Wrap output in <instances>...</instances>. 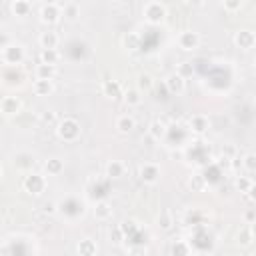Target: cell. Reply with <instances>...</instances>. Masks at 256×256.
<instances>
[{"mask_svg": "<svg viewBox=\"0 0 256 256\" xmlns=\"http://www.w3.org/2000/svg\"><path fill=\"white\" fill-rule=\"evenodd\" d=\"M142 92L138 90V88H128V90H124V102L128 104V106H138L140 102H142V96H140Z\"/></svg>", "mask_w": 256, "mask_h": 256, "instance_id": "d4e9b609", "label": "cell"}, {"mask_svg": "<svg viewBox=\"0 0 256 256\" xmlns=\"http://www.w3.org/2000/svg\"><path fill=\"white\" fill-rule=\"evenodd\" d=\"M124 48L130 50V52H136L140 48V36L136 34V32H128V34L124 36Z\"/></svg>", "mask_w": 256, "mask_h": 256, "instance_id": "484cf974", "label": "cell"}, {"mask_svg": "<svg viewBox=\"0 0 256 256\" xmlns=\"http://www.w3.org/2000/svg\"><path fill=\"white\" fill-rule=\"evenodd\" d=\"M188 126H190V130L194 134H204L210 128V120L204 114H192L190 120H188Z\"/></svg>", "mask_w": 256, "mask_h": 256, "instance_id": "8fae6325", "label": "cell"}, {"mask_svg": "<svg viewBox=\"0 0 256 256\" xmlns=\"http://www.w3.org/2000/svg\"><path fill=\"white\" fill-rule=\"evenodd\" d=\"M62 16V4L60 2H46L40 8V22L42 24H56Z\"/></svg>", "mask_w": 256, "mask_h": 256, "instance_id": "5b68a950", "label": "cell"}, {"mask_svg": "<svg viewBox=\"0 0 256 256\" xmlns=\"http://www.w3.org/2000/svg\"><path fill=\"white\" fill-rule=\"evenodd\" d=\"M60 4H62V16L66 20L74 22L80 16V6L76 2H60Z\"/></svg>", "mask_w": 256, "mask_h": 256, "instance_id": "7402d4cb", "label": "cell"}, {"mask_svg": "<svg viewBox=\"0 0 256 256\" xmlns=\"http://www.w3.org/2000/svg\"><path fill=\"white\" fill-rule=\"evenodd\" d=\"M242 166H244L248 172H256V152L244 154V158H242Z\"/></svg>", "mask_w": 256, "mask_h": 256, "instance_id": "1f68e13d", "label": "cell"}, {"mask_svg": "<svg viewBox=\"0 0 256 256\" xmlns=\"http://www.w3.org/2000/svg\"><path fill=\"white\" fill-rule=\"evenodd\" d=\"M58 60H60L58 50H40V62L42 64H52V66H56Z\"/></svg>", "mask_w": 256, "mask_h": 256, "instance_id": "83f0119b", "label": "cell"}, {"mask_svg": "<svg viewBox=\"0 0 256 256\" xmlns=\"http://www.w3.org/2000/svg\"><path fill=\"white\" fill-rule=\"evenodd\" d=\"M220 6L226 10V12H238L242 8V2H240V0H224Z\"/></svg>", "mask_w": 256, "mask_h": 256, "instance_id": "e575fe53", "label": "cell"}, {"mask_svg": "<svg viewBox=\"0 0 256 256\" xmlns=\"http://www.w3.org/2000/svg\"><path fill=\"white\" fill-rule=\"evenodd\" d=\"M160 174H162V170H160V166L156 162H144L138 168V176L146 184H156L160 180Z\"/></svg>", "mask_w": 256, "mask_h": 256, "instance_id": "ba28073f", "label": "cell"}, {"mask_svg": "<svg viewBox=\"0 0 256 256\" xmlns=\"http://www.w3.org/2000/svg\"><path fill=\"white\" fill-rule=\"evenodd\" d=\"M176 42H178V46L182 50L192 52V50H196L200 46V34L194 32V30H182L178 34V38H176Z\"/></svg>", "mask_w": 256, "mask_h": 256, "instance_id": "8992f818", "label": "cell"}, {"mask_svg": "<svg viewBox=\"0 0 256 256\" xmlns=\"http://www.w3.org/2000/svg\"><path fill=\"white\" fill-rule=\"evenodd\" d=\"M234 186H236L238 192H248L250 186H252V180H250L248 176H238V178L234 180Z\"/></svg>", "mask_w": 256, "mask_h": 256, "instance_id": "d6a6232c", "label": "cell"}, {"mask_svg": "<svg viewBox=\"0 0 256 256\" xmlns=\"http://www.w3.org/2000/svg\"><path fill=\"white\" fill-rule=\"evenodd\" d=\"M248 228H250V234L256 238V220H254V222H250V226H248Z\"/></svg>", "mask_w": 256, "mask_h": 256, "instance_id": "7bdbcfd3", "label": "cell"}, {"mask_svg": "<svg viewBox=\"0 0 256 256\" xmlns=\"http://www.w3.org/2000/svg\"><path fill=\"white\" fill-rule=\"evenodd\" d=\"M142 16L148 24H162L164 18H166V6L162 2H154V0H150V2H146L142 6Z\"/></svg>", "mask_w": 256, "mask_h": 256, "instance_id": "7a4b0ae2", "label": "cell"}, {"mask_svg": "<svg viewBox=\"0 0 256 256\" xmlns=\"http://www.w3.org/2000/svg\"><path fill=\"white\" fill-rule=\"evenodd\" d=\"M44 170L50 174V176H58L62 170H64V160H60V158H48L46 162H44Z\"/></svg>", "mask_w": 256, "mask_h": 256, "instance_id": "cb8c5ba5", "label": "cell"}, {"mask_svg": "<svg viewBox=\"0 0 256 256\" xmlns=\"http://www.w3.org/2000/svg\"><path fill=\"white\" fill-rule=\"evenodd\" d=\"M234 44H236L240 50H252V48L256 46V32H254V30H248V28L236 30V32H234Z\"/></svg>", "mask_w": 256, "mask_h": 256, "instance_id": "52a82bcc", "label": "cell"}, {"mask_svg": "<svg viewBox=\"0 0 256 256\" xmlns=\"http://www.w3.org/2000/svg\"><path fill=\"white\" fill-rule=\"evenodd\" d=\"M254 64H256V62H254Z\"/></svg>", "mask_w": 256, "mask_h": 256, "instance_id": "ee69618b", "label": "cell"}, {"mask_svg": "<svg viewBox=\"0 0 256 256\" xmlns=\"http://www.w3.org/2000/svg\"><path fill=\"white\" fill-rule=\"evenodd\" d=\"M164 84H166V88H168V92L170 94H182L184 90H186V80H184V76L180 74V72H172V74H168L166 76V80H164Z\"/></svg>", "mask_w": 256, "mask_h": 256, "instance_id": "30bf717a", "label": "cell"}, {"mask_svg": "<svg viewBox=\"0 0 256 256\" xmlns=\"http://www.w3.org/2000/svg\"><path fill=\"white\" fill-rule=\"evenodd\" d=\"M34 166V156L28 154V152H20L14 156V168L18 170H30Z\"/></svg>", "mask_w": 256, "mask_h": 256, "instance_id": "e0dca14e", "label": "cell"}, {"mask_svg": "<svg viewBox=\"0 0 256 256\" xmlns=\"http://www.w3.org/2000/svg\"><path fill=\"white\" fill-rule=\"evenodd\" d=\"M30 10H32V4L28 0H12L10 2V12L14 16H28Z\"/></svg>", "mask_w": 256, "mask_h": 256, "instance_id": "d6986e66", "label": "cell"}, {"mask_svg": "<svg viewBox=\"0 0 256 256\" xmlns=\"http://www.w3.org/2000/svg\"><path fill=\"white\" fill-rule=\"evenodd\" d=\"M222 154H224V160H232L236 156V146L230 144V142H226V144L222 146Z\"/></svg>", "mask_w": 256, "mask_h": 256, "instance_id": "74e56055", "label": "cell"}, {"mask_svg": "<svg viewBox=\"0 0 256 256\" xmlns=\"http://www.w3.org/2000/svg\"><path fill=\"white\" fill-rule=\"evenodd\" d=\"M170 254L172 256H190V246L184 240H176L170 248Z\"/></svg>", "mask_w": 256, "mask_h": 256, "instance_id": "f1b7e54d", "label": "cell"}, {"mask_svg": "<svg viewBox=\"0 0 256 256\" xmlns=\"http://www.w3.org/2000/svg\"><path fill=\"white\" fill-rule=\"evenodd\" d=\"M32 90H34L36 96H48L54 92V80H34Z\"/></svg>", "mask_w": 256, "mask_h": 256, "instance_id": "ffe728a7", "label": "cell"}, {"mask_svg": "<svg viewBox=\"0 0 256 256\" xmlns=\"http://www.w3.org/2000/svg\"><path fill=\"white\" fill-rule=\"evenodd\" d=\"M76 250H78L80 256H96V254H98V244H96L92 238H82L78 242Z\"/></svg>", "mask_w": 256, "mask_h": 256, "instance_id": "2e32d148", "label": "cell"}, {"mask_svg": "<svg viewBox=\"0 0 256 256\" xmlns=\"http://www.w3.org/2000/svg\"><path fill=\"white\" fill-rule=\"evenodd\" d=\"M42 212H44V214H56V212H58V204L52 202V200H50V202H44V204H42Z\"/></svg>", "mask_w": 256, "mask_h": 256, "instance_id": "ab89813d", "label": "cell"}, {"mask_svg": "<svg viewBox=\"0 0 256 256\" xmlns=\"http://www.w3.org/2000/svg\"><path fill=\"white\" fill-rule=\"evenodd\" d=\"M252 240H254V236L250 234V228H242V230L238 232V244H240V246H250Z\"/></svg>", "mask_w": 256, "mask_h": 256, "instance_id": "836d02e7", "label": "cell"}, {"mask_svg": "<svg viewBox=\"0 0 256 256\" xmlns=\"http://www.w3.org/2000/svg\"><path fill=\"white\" fill-rule=\"evenodd\" d=\"M56 76V66L52 64H38L36 66V80H52Z\"/></svg>", "mask_w": 256, "mask_h": 256, "instance_id": "603a6c76", "label": "cell"}, {"mask_svg": "<svg viewBox=\"0 0 256 256\" xmlns=\"http://www.w3.org/2000/svg\"><path fill=\"white\" fill-rule=\"evenodd\" d=\"M168 132V126L164 120H160V118H154L150 124H148V134L154 138V140H160V138H164Z\"/></svg>", "mask_w": 256, "mask_h": 256, "instance_id": "4fadbf2b", "label": "cell"}, {"mask_svg": "<svg viewBox=\"0 0 256 256\" xmlns=\"http://www.w3.org/2000/svg\"><path fill=\"white\" fill-rule=\"evenodd\" d=\"M158 224H160V228H162V230H170V228H172V224H174L172 214H170L168 210H164L162 214L158 216Z\"/></svg>", "mask_w": 256, "mask_h": 256, "instance_id": "4dcf8cb0", "label": "cell"}, {"mask_svg": "<svg viewBox=\"0 0 256 256\" xmlns=\"http://www.w3.org/2000/svg\"><path fill=\"white\" fill-rule=\"evenodd\" d=\"M24 56H26L24 46H22V44H16V42L4 44L2 50H0V58H2V62L8 64V66H14V64H22V62H24Z\"/></svg>", "mask_w": 256, "mask_h": 256, "instance_id": "3957f363", "label": "cell"}, {"mask_svg": "<svg viewBox=\"0 0 256 256\" xmlns=\"http://www.w3.org/2000/svg\"><path fill=\"white\" fill-rule=\"evenodd\" d=\"M22 110V102L18 96H4L2 100H0V112L6 118H12V116H18Z\"/></svg>", "mask_w": 256, "mask_h": 256, "instance_id": "9c48e42d", "label": "cell"}, {"mask_svg": "<svg viewBox=\"0 0 256 256\" xmlns=\"http://www.w3.org/2000/svg\"><path fill=\"white\" fill-rule=\"evenodd\" d=\"M246 196L256 204V182H252V186H250V190L246 192Z\"/></svg>", "mask_w": 256, "mask_h": 256, "instance_id": "b9f144b4", "label": "cell"}, {"mask_svg": "<svg viewBox=\"0 0 256 256\" xmlns=\"http://www.w3.org/2000/svg\"><path fill=\"white\" fill-rule=\"evenodd\" d=\"M134 128H136V120L132 114H122L116 118V130L120 134H130Z\"/></svg>", "mask_w": 256, "mask_h": 256, "instance_id": "7c38bea8", "label": "cell"}, {"mask_svg": "<svg viewBox=\"0 0 256 256\" xmlns=\"http://www.w3.org/2000/svg\"><path fill=\"white\" fill-rule=\"evenodd\" d=\"M120 228H122V232H124V234H128V232L136 230V222H134V220H124V222L120 224Z\"/></svg>", "mask_w": 256, "mask_h": 256, "instance_id": "f35d334b", "label": "cell"}, {"mask_svg": "<svg viewBox=\"0 0 256 256\" xmlns=\"http://www.w3.org/2000/svg\"><path fill=\"white\" fill-rule=\"evenodd\" d=\"M152 86H154V78H152L148 72L138 74V78H136V88H138L140 92H148Z\"/></svg>", "mask_w": 256, "mask_h": 256, "instance_id": "4316f807", "label": "cell"}, {"mask_svg": "<svg viewBox=\"0 0 256 256\" xmlns=\"http://www.w3.org/2000/svg\"><path fill=\"white\" fill-rule=\"evenodd\" d=\"M38 44H40L42 50H56L58 34H56V32H52V30H46V32H42V34L38 36Z\"/></svg>", "mask_w": 256, "mask_h": 256, "instance_id": "5bb4252c", "label": "cell"}, {"mask_svg": "<svg viewBox=\"0 0 256 256\" xmlns=\"http://www.w3.org/2000/svg\"><path fill=\"white\" fill-rule=\"evenodd\" d=\"M22 188L28 192V194H34V196H40L42 192L46 190V178L40 176V174H26L24 180H22Z\"/></svg>", "mask_w": 256, "mask_h": 256, "instance_id": "277c9868", "label": "cell"}, {"mask_svg": "<svg viewBox=\"0 0 256 256\" xmlns=\"http://www.w3.org/2000/svg\"><path fill=\"white\" fill-rule=\"evenodd\" d=\"M80 122L76 120V118H72V116H64L58 124H56V136L60 138V140H64V142H74V140H78V136H80Z\"/></svg>", "mask_w": 256, "mask_h": 256, "instance_id": "6da1fadb", "label": "cell"}, {"mask_svg": "<svg viewBox=\"0 0 256 256\" xmlns=\"http://www.w3.org/2000/svg\"><path fill=\"white\" fill-rule=\"evenodd\" d=\"M128 256H146V248L144 246H130L128 248Z\"/></svg>", "mask_w": 256, "mask_h": 256, "instance_id": "60d3db41", "label": "cell"}, {"mask_svg": "<svg viewBox=\"0 0 256 256\" xmlns=\"http://www.w3.org/2000/svg\"><path fill=\"white\" fill-rule=\"evenodd\" d=\"M126 238V234L122 232V228H120V224H118V226H114L112 230H110V240L114 242V244H120L122 240Z\"/></svg>", "mask_w": 256, "mask_h": 256, "instance_id": "8d00e7d4", "label": "cell"}, {"mask_svg": "<svg viewBox=\"0 0 256 256\" xmlns=\"http://www.w3.org/2000/svg\"><path fill=\"white\" fill-rule=\"evenodd\" d=\"M126 172V166L124 162H120V160H110V162L106 164V176L116 180V178H122Z\"/></svg>", "mask_w": 256, "mask_h": 256, "instance_id": "ac0fdd59", "label": "cell"}, {"mask_svg": "<svg viewBox=\"0 0 256 256\" xmlns=\"http://www.w3.org/2000/svg\"><path fill=\"white\" fill-rule=\"evenodd\" d=\"M204 176H200V174H194V176H190L188 178V186H190V190L192 192H200V190H204Z\"/></svg>", "mask_w": 256, "mask_h": 256, "instance_id": "f546056e", "label": "cell"}, {"mask_svg": "<svg viewBox=\"0 0 256 256\" xmlns=\"http://www.w3.org/2000/svg\"><path fill=\"white\" fill-rule=\"evenodd\" d=\"M94 218L102 220V222L112 218V204L108 200H98V202H96V206H94Z\"/></svg>", "mask_w": 256, "mask_h": 256, "instance_id": "9a60e30c", "label": "cell"}, {"mask_svg": "<svg viewBox=\"0 0 256 256\" xmlns=\"http://www.w3.org/2000/svg\"><path fill=\"white\" fill-rule=\"evenodd\" d=\"M102 92L108 96V98H120V96H124L122 86H120L116 80H106V82L102 84Z\"/></svg>", "mask_w": 256, "mask_h": 256, "instance_id": "44dd1931", "label": "cell"}, {"mask_svg": "<svg viewBox=\"0 0 256 256\" xmlns=\"http://www.w3.org/2000/svg\"><path fill=\"white\" fill-rule=\"evenodd\" d=\"M40 122H42V124H58L60 120H58V116H56L54 110H44V112L40 114Z\"/></svg>", "mask_w": 256, "mask_h": 256, "instance_id": "d590c367", "label": "cell"}]
</instances>
